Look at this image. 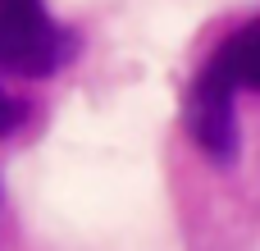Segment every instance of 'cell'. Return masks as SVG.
Segmentation results:
<instances>
[{
	"instance_id": "cell-1",
	"label": "cell",
	"mask_w": 260,
	"mask_h": 251,
	"mask_svg": "<svg viewBox=\"0 0 260 251\" xmlns=\"http://www.w3.org/2000/svg\"><path fill=\"white\" fill-rule=\"evenodd\" d=\"M242 91H260V14L215 46V55L197 69L183 96V128L215 165L238 160V96Z\"/></svg>"
},
{
	"instance_id": "cell-2",
	"label": "cell",
	"mask_w": 260,
	"mask_h": 251,
	"mask_svg": "<svg viewBox=\"0 0 260 251\" xmlns=\"http://www.w3.org/2000/svg\"><path fill=\"white\" fill-rule=\"evenodd\" d=\"M78 59V32L64 27L46 0H0V73L55 78Z\"/></svg>"
},
{
	"instance_id": "cell-3",
	"label": "cell",
	"mask_w": 260,
	"mask_h": 251,
	"mask_svg": "<svg viewBox=\"0 0 260 251\" xmlns=\"http://www.w3.org/2000/svg\"><path fill=\"white\" fill-rule=\"evenodd\" d=\"M27 114H32V105H27L18 91H9V87L0 82V137H14V133L27 123Z\"/></svg>"
}]
</instances>
